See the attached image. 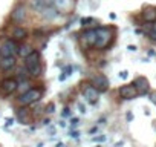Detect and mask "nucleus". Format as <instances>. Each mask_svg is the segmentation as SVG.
I'll use <instances>...</instances> for the list:
<instances>
[{
    "instance_id": "f257e3e1",
    "label": "nucleus",
    "mask_w": 156,
    "mask_h": 147,
    "mask_svg": "<svg viewBox=\"0 0 156 147\" xmlns=\"http://www.w3.org/2000/svg\"><path fill=\"white\" fill-rule=\"evenodd\" d=\"M95 31H97V40H95L94 48L97 51H103L112 45L113 37H115V29L112 26H98L95 28Z\"/></svg>"
},
{
    "instance_id": "f03ea898",
    "label": "nucleus",
    "mask_w": 156,
    "mask_h": 147,
    "mask_svg": "<svg viewBox=\"0 0 156 147\" xmlns=\"http://www.w3.org/2000/svg\"><path fill=\"white\" fill-rule=\"evenodd\" d=\"M25 67L28 70V74L31 77H38L43 67H41V57H40V52L37 51H32L29 55L25 57Z\"/></svg>"
},
{
    "instance_id": "7ed1b4c3",
    "label": "nucleus",
    "mask_w": 156,
    "mask_h": 147,
    "mask_svg": "<svg viewBox=\"0 0 156 147\" xmlns=\"http://www.w3.org/2000/svg\"><path fill=\"white\" fill-rule=\"evenodd\" d=\"M43 97V89H38V88H29L26 92H23L19 98H17V103L20 106H29L32 103H37L40 101Z\"/></svg>"
},
{
    "instance_id": "20e7f679",
    "label": "nucleus",
    "mask_w": 156,
    "mask_h": 147,
    "mask_svg": "<svg viewBox=\"0 0 156 147\" xmlns=\"http://www.w3.org/2000/svg\"><path fill=\"white\" fill-rule=\"evenodd\" d=\"M19 43L12 38H8V40H5V43H3V46L0 48V57H8V55H17L19 54Z\"/></svg>"
},
{
    "instance_id": "39448f33",
    "label": "nucleus",
    "mask_w": 156,
    "mask_h": 147,
    "mask_svg": "<svg viewBox=\"0 0 156 147\" xmlns=\"http://www.w3.org/2000/svg\"><path fill=\"white\" fill-rule=\"evenodd\" d=\"M95 40H97V31L95 28H87L83 31V34L80 35V41L81 45L87 49V48H94L95 45Z\"/></svg>"
},
{
    "instance_id": "423d86ee",
    "label": "nucleus",
    "mask_w": 156,
    "mask_h": 147,
    "mask_svg": "<svg viewBox=\"0 0 156 147\" xmlns=\"http://www.w3.org/2000/svg\"><path fill=\"white\" fill-rule=\"evenodd\" d=\"M76 0H54V6L60 14H70L75 9Z\"/></svg>"
},
{
    "instance_id": "0eeeda50",
    "label": "nucleus",
    "mask_w": 156,
    "mask_h": 147,
    "mask_svg": "<svg viewBox=\"0 0 156 147\" xmlns=\"http://www.w3.org/2000/svg\"><path fill=\"white\" fill-rule=\"evenodd\" d=\"M90 84L98 91V92H106L107 89H109V86H110V83H109V80H107V77L106 75H95V77H92V80H90Z\"/></svg>"
},
{
    "instance_id": "6e6552de",
    "label": "nucleus",
    "mask_w": 156,
    "mask_h": 147,
    "mask_svg": "<svg viewBox=\"0 0 156 147\" xmlns=\"http://www.w3.org/2000/svg\"><path fill=\"white\" fill-rule=\"evenodd\" d=\"M98 91L90 84V83H86V84H83V95H84V98L90 103V104H97V101H98Z\"/></svg>"
},
{
    "instance_id": "1a4fd4ad",
    "label": "nucleus",
    "mask_w": 156,
    "mask_h": 147,
    "mask_svg": "<svg viewBox=\"0 0 156 147\" xmlns=\"http://www.w3.org/2000/svg\"><path fill=\"white\" fill-rule=\"evenodd\" d=\"M132 84L136 88L138 95H145V94H148V91H150V83H148V80H147L145 77H136Z\"/></svg>"
},
{
    "instance_id": "9d476101",
    "label": "nucleus",
    "mask_w": 156,
    "mask_h": 147,
    "mask_svg": "<svg viewBox=\"0 0 156 147\" xmlns=\"http://www.w3.org/2000/svg\"><path fill=\"white\" fill-rule=\"evenodd\" d=\"M26 19V6L23 3L16 5V8L11 11V20L16 23H22Z\"/></svg>"
},
{
    "instance_id": "9b49d317",
    "label": "nucleus",
    "mask_w": 156,
    "mask_h": 147,
    "mask_svg": "<svg viewBox=\"0 0 156 147\" xmlns=\"http://www.w3.org/2000/svg\"><path fill=\"white\" fill-rule=\"evenodd\" d=\"M118 92H119V97H121L122 100H133V98L138 97L136 88H135L133 84H124V86L119 88Z\"/></svg>"
},
{
    "instance_id": "f8f14e48",
    "label": "nucleus",
    "mask_w": 156,
    "mask_h": 147,
    "mask_svg": "<svg viewBox=\"0 0 156 147\" xmlns=\"http://www.w3.org/2000/svg\"><path fill=\"white\" fill-rule=\"evenodd\" d=\"M58 14H60V13L55 9V6H54V5H51V6H44V8L40 11L41 19H43V20H46V22L55 20V19L58 17Z\"/></svg>"
},
{
    "instance_id": "ddd939ff",
    "label": "nucleus",
    "mask_w": 156,
    "mask_h": 147,
    "mask_svg": "<svg viewBox=\"0 0 156 147\" xmlns=\"http://www.w3.org/2000/svg\"><path fill=\"white\" fill-rule=\"evenodd\" d=\"M17 120L20 124H25V126L32 123V113L26 109V106H22V109L17 110Z\"/></svg>"
},
{
    "instance_id": "4468645a",
    "label": "nucleus",
    "mask_w": 156,
    "mask_h": 147,
    "mask_svg": "<svg viewBox=\"0 0 156 147\" xmlns=\"http://www.w3.org/2000/svg\"><path fill=\"white\" fill-rule=\"evenodd\" d=\"M141 17H142V20H144L145 23H153V22H156V6H151V5L145 6V8L142 9V13H141Z\"/></svg>"
},
{
    "instance_id": "2eb2a0df",
    "label": "nucleus",
    "mask_w": 156,
    "mask_h": 147,
    "mask_svg": "<svg viewBox=\"0 0 156 147\" xmlns=\"http://www.w3.org/2000/svg\"><path fill=\"white\" fill-rule=\"evenodd\" d=\"M17 88H19V81L16 78H6V80L2 81V91L8 95L14 94L17 91Z\"/></svg>"
},
{
    "instance_id": "dca6fc26",
    "label": "nucleus",
    "mask_w": 156,
    "mask_h": 147,
    "mask_svg": "<svg viewBox=\"0 0 156 147\" xmlns=\"http://www.w3.org/2000/svg\"><path fill=\"white\" fill-rule=\"evenodd\" d=\"M17 64V60L14 55H8V57H0V69L2 70H11L14 69Z\"/></svg>"
},
{
    "instance_id": "f3484780",
    "label": "nucleus",
    "mask_w": 156,
    "mask_h": 147,
    "mask_svg": "<svg viewBox=\"0 0 156 147\" xmlns=\"http://www.w3.org/2000/svg\"><path fill=\"white\" fill-rule=\"evenodd\" d=\"M12 37H14L16 41H22V40H25V38L28 37V31H26L25 28L19 26V28H16V29L12 31Z\"/></svg>"
},
{
    "instance_id": "a211bd4d",
    "label": "nucleus",
    "mask_w": 156,
    "mask_h": 147,
    "mask_svg": "<svg viewBox=\"0 0 156 147\" xmlns=\"http://www.w3.org/2000/svg\"><path fill=\"white\" fill-rule=\"evenodd\" d=\"M32 51H34V48H32L31 45H20V46H19V54H17V55H22V57L25 58V57L29 55Z\"/></svg>"
},
{
    "instance_id": "6ab92c4d",
    "label": "nucleus",
    "mask_w": 156,
    "mask_h": 147,
    "mask_svg": "<svg viewBox=\"0 0 156 147\" xmlns=\"http://www.w3.org/2000/svg\"><path fill=\"white\" fill-rule=\"evenodd\" d=\"M31 8H32L34 11L40 13V11L44 8V5H43V0H31Z\"/></svg>"
},
{
    "instance_id": "aec40b11",
    "label": "nucleus",
    "mask_w": 156,
    "mask_h": 147,
    "mask_svg": "<svg viewBox=\"0 0 156 147\" xmlns=\"http://www.w3.org/2000/svg\"><path fill=\"white\" fill-rule=\"evenodd\" d=\"M29 88H31V84H29L28 81H22V83L19 84V88H17V91H22V94H23V92H26V91H28Z\"/></svg>"
},
{
    "instance_id": "412c9836",
    "label": "nucleus",
    "mask_w": 156,
    "mask_h": 147,
    "mask_svg": "<svg viewBox=\"0 0 156 147\" xmlns=\"http://www.w3.org/2000/svg\"><path fill=\"white\" fill-rule=\"evenodd\" d=\"M81 26H89V23H95V19L94 17H86V19H81Z\"/></svg>"
},
{
    "instance_id": "4be33fe9",
    "label": "nucleus",
    "mask_w": 156,
    "mask_h": 147,
    "mask_svg": "<svg viewBox=\"0 0 156 147\" xmlns=\"http://www.w3.org/2000/svg\"><path fill=\"white\" fill-rule=\"evenodd\" d=\"M54 112H55V103L49 101L48 106H46V113H54Z\"/></svg>"
},
{
    "instance_id": "5701e85b",
    "label": "nucleus",
    "mask_w": 156,
    "mask_h": 147,
    "mask_svg": "<svg viewBox=\"0 0 156 147\" xmlns=\"http://www.w3.org/2000/svg\"><path fill=\"white\" fill-rule=\"evenodd\" d=\"M69 136H70V138H73V139H78V138H80V132H78V130H75V129H70V132H69Z\"/></svg>"
},
{
    "instance_id": "b1692460",
    "label": "nucleus",
    "mask_w": 156,
    "mask_h": 147,
    "mask_svg": "<svg viewBox=\"0 0 156 147\" xmlns=\"http://www.w3.org/2000/svg\"><path fill=\"white\" fill-rule=\"evenodd\" d=\"M147 35H148V40H150V41L156 43V31H150Z\"/></svg>"
},
{
    "instance_id": "393cba45",
    "label": "nucleus",
    "mask_w": 156,
    "mask_h": 147,
    "mask_svg": "<svg viewBox=\"0 0 156 147\" xmlns=\"http://www.w3.org/2000/svg\"><path fill=\"white\" fill-rule=\"evenodd\" d=\"M78 123H80V120H78L76 117H73V118H70V126H72V129H75V127L78 126Z\"/></svg>"
},
{
    "instance_id": "a878e982",
    "label": "nucleus",
    "mask_w": 156,
    "mask_h": 147,
    "mask_svg": "<svg viewBox=\"0 0 156 147\" xmlns=\"http://www.w3.org/2000/svg\"><path fill=\"white\" fill-rule=\"evenodd\" d=\"M76 107H78V110H80L81 113H86V112H87V109H86V106H84L83 103H78V104H76Z\"/></svg>"
},
{
    "instance_id": "bb28decb",
    "label": "nucleus",
    "mask_w": 156,
    "mask_h": 147,
    "mask_svg": "<svg viewBox=\"0 0 156 147\" xmlns=\"http://www.w3.org/2000/svg\"><path fill=\"white\" fill-rule=\"evenodd\" d=\"M92 141H94V142H103V141H106V136H104V135H100V136L92 138Z\"/></svg>"
},
{
    "instance_id": "cd10ccee",
    "label": "nucleus",
    "mask_w": 156,
    "mask_h": 147,
    "mask_svg": "<svg viewBox=\"0 0 156 147\" xmlns=\"http://www.w3.org/2000/svg\"><path fill=\"white\" fill-rule=\"evenodd\" d=\"M148 98H150V101L156 106V91H153V92H150V95H148Z\"/></svg>"
},
{
    "instance_id": "c85d7f7f",
    "label": "nucleus",
    "mask_w": 156,
    "mask_h": 147,
    "mask_svg": "<svg viewBox=\"0 0 156 147\" xmlns=\"http://www.w3.org/2000/svg\"><path fill=\"white\" fill-rule=\"evenodd\" d=\"M48 132H49V135H51V136H54V135L57 133V130H55V127H54V126H51V124L48 126Z\"/></svg>"
},
{
    "instance_id": "c756f323",
    "label": "nucleus",
    "mask_w": 156,
    "mask_h": 147,
    "mask_svg": "<svg viewBox=\"0 0 156 147\" xmlns=\"http://www.w3.org/2000/svg\"><path fill=\"white\" fill-rule=\"evenodd\" d=\"M127 77H129V72H127V70H121V72H119V78L126 80Z\"/></svg>"
},
{
    "instance_id": "7c9ffc66",
    "label": "nucleus",
    "mask_w": 156,
    "mask_h": 147,
    "mask_svg": "<svg viewBox=\"0 0 156 147\" xmlns=\"http://www.w3.org/2000/svg\"><path fill=\"white\" fill-rule=\"evenodd\" d=\"M12 124H14V118H6V127H9Z\"/></svg>"
},
{
    "instance_id": "2f4dec72",
    "label": "nucleus",
    "mask_w": 156,
    "mask_h": 147,
    "mask_svg": "<svg viewBox=\"0 0 156 147\" xmlns=\"http://www.w3.org/2000/svg\"><path fill=\"white\" fill-rule=\"evenodd\" d=\"M126 118H127V121H132V120H133V113H132V112H127Z\"/></svg>"
},
{
    "instance_id": "473e14b6",
    "label": "nucleus",
    "mask_w": 156,
    "mask_h": 147,
    "mask_svg": "<svg viewBox=\"0 0 156 147\" xmlns=\"http://www.w3.org/2000/svg\"><path fill=\"white\" fill-rule=\"evenodd\" d=\"M66 77H67L66 74H64V72H61V75L58 77V80H60V81H64V80H66Z\"/></svg>"
},
{
    "instance_id": "72a5a7b5",
    "label": "nucleus",
    "mask_w": 156,
    "mask_h": 147,
    "mask_svg": "<svg viewBox=\"0 0 156 147\" xmlns=\"http://www.w3.org/2000/svg\"><path fill=\"white\" fill-rule=\"evenodd\" d=\"M127 49H129V51H132V52H135V51H136V46H135V45H129V46H127Z\"/></svg>"
},
{
    "instance_id": "f704fd0d",
    "label": "nucleus",
    "mask_w": 156,
    "mask_h": 147,
    "mask_svg": "<svg viewBox=\"0 0 156 147\" xmlns=\"http://www.w3.org/2000/svg\"><path fill=\"white\" fill-rule=\"evenodd\" d=\"M69 115H70V110H69V109L66 107V109L63 110V117H69Z\"/></svg>"
},
{
    "instance_id": "c9c22d12",
    "label": "nucleus",
    "mask_w": 156,
    "mask_h": 147,
    "mask_svg": "<svg viewBox=\"0 0 156 147\" xmlns=\"http://www.w3.org/2000/svg\"><path fill=\"white\" fill-rule=\"evenodd\" d=\"M43 124H44V126H49V124H51V120H49V118H44V120H43Z\"/></svg>"
},
{
    "instance_id": "e433bc0d",
    "label": "nucleus",
    "mask_w": 156,
    "mask_h": 147,
    "mask_svg": "<svg viewBox=\"0 0 156 147\" xmlns=\"http://www.w3.org/2000/svg\"><path fill=\"white\" fill-rule=\"evenodd\" d=\"M95 132H98V127H92L90 130H89V133L92 135V133H95Z\"/></svg>"
},
{
    "instance_id": "4c0bfd02",
    "label": "nucleus",
    "mask_w": 156,
    "mask_h": 147,
    "mask_svg": "<svg viewBox=\"0 0 156 147\" xmlns=\"http://www.w3.org/2000/svg\"><path fill=\"white\" fill-rule=\"evenodd\" d=\"M148 55H150V57H154V55H156V52H154L153 49H150V51H148Z\"/></svg>"
},
{
    "instance_id": "58836bf2",
    "label": "nucleus",
    "mask_w": 156,
    "mask_h": 147,
    "mask_svg": "<svg viewBox=\"0 0 156 147\" xmlns=\"http://www.w3.org/2000/svg\"><path fill=\"white\" fill-rule=\"evenodd\" d=\"M122 145H124V141H119V142L115 144V147H122Z\"/></svg>"
},
{
    "instance_id": "ea45409f",
    "label": "nucleus",
    "mask_w": 156,
    "mask_h": 147,
    "mask_svg": "<svg viewBox=\"0 0 156 147\" xmlns=\"http://www.w3.org/2000/svg\"><path fill=\"white\" fill-rule=\"evenodd\" d=\"M60 127H66V123H64V121H63V120H61V121H60Z\"/></svg>"
},
{
    "instance_id": "a19ab883",
    "label": "nucleus",
    "mask_w": 156,
    "mask_h": 147,
    "mask_svg": "<svg viewBox=\"0 0 156 147\" xmlns=\"http://www.w3.org/2000/svg\"><path fill=\"white\" fill-rule=\"evenodd\" d=\"M55 147H66V144H63V142H58Z\"/></svg>"
},
{
    "instance_id": "79ce46f5",
    "label": "nucleus",
    "mask_w": 156,
    "mask_h": 147,
    "mask_svg": "<svg viewBox=\"0 0 156 147\" xmlns=\"http://www.w3.org/2000/svg\"><path fill=\"white\" fill-rule=\"evenodd\" d=\"M98 123H100V124H104V123H106V118H101V120H100Z\"/></svg>"
},
{
    "instance_id": "37998d69",
    "label": "nucleus",
    "mask_w": 156,
    "mask_h": 147,
    "mask_svg": "<svg viewBox=\"0 0 156 147\" xmlns=\"http://www.w3.org/2000/svg\"><path fill=\"white\" fill-rule=\"evenodd\" d=\"M151 31H156V22H153V26H151Z\"/></svg>"
},
{
    "instance_id": "c03bdc74",
    "label": "nucleus",
    "mask_w": 156,
    "mask_h": 147,
    "mask_svg": "<svg viewBox=\"0 0 156 147\" xmlns=\"http://www.w3.org/2000/svg\"><path fill=\"white\" fill-rule=\"evenodd\" d=\"M97 147H101V145H97Z\"/></svg>"
}]
</instances>
